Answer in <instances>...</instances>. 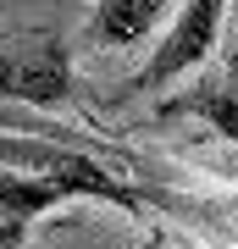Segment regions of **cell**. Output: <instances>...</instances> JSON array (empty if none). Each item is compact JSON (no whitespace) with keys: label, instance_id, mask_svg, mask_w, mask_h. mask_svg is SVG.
Segmentation results:
<instances>
[{"label":"cell","instance_id":"1","mask_svg":"<svg viewBox=\"0 0 238 249\" xmlns=\"http://www.w3.org/2000/svg\"><path fill=\"white\" fill-rule=\"evenodd\" d=\"M0 172H22L39 183H61L72 199H100L116 211H144V188L122 183V172H111L106 160L67 150V144H44V139H6L0 133Z\"/></svg>","mask_w":238,"mask_h":249},{"label":"cell","instance_id":"9","mask_svg":"<svg viewBox=\"0 0 238 249\" xmlns=\"http://www.w3.org/2000/svg\"><path fill=\"white\" fill-rule=\"evenodd\" d=\"M144 249H150V244H144Z\"/></svg>","mask_w":238,"mask_h":249},{"label":"cell","instance_id":"2","mask_svg":"<svg viewBox=\"0 0 238 249\" xmlns=\"http://www.w3.org/2000/svg\"><path fill=\"white\" fill-rule=\"evenodd\" d=\"M221 17H227V0H183L155 55L128 78V94H150L161 83H177L183 72H200L221 39Z\"/></svg>","mask_w":238,"mask_h":249},{"label":"cell","instance_id":"6","mask_svg":"<svg viewBox=\"0 0 238 249\" xmlns=\"http://www.w3.org/2000/svg\"><path fill=\"white\" fill-rule=\"evenodd\" d=\"M72 199L61 183H39V178H22V172H0V222L11 227H28L39 211Z\"/></svg>","mask_w":238,"mask_h":249},{"label":"cell","instance_id":"7","mask_svg":"<svg viewBox=\"0 0 238 249\" xmlns=\"http://www.w3.org/2000/svg\"><path fill=\"white\" fill-rule=\"evenodd\" d=\"M28 238V227H11V222H0V249H22Z\"/></svg>","mask_w":238,"mask_h":249},{"label":"cell","instance_id":"3","mask_svg":"<svg viewBox=\"0 0 238 249\" xmlns=\"http://www.w3.org/2000/svg\"><path fill=\"white\" fill-rule=\"evenodd\" d=\"M0 94L22 106L72 100V55L55 34H0Z\"/></svg>","mask_w":238,"mask_h":249},{"label":"cell","instance_id":"4","mask_svg":"<svg viewBox=\"0 0 238 249\" xmlns=\"http://www.w3.org/2000/svg\"><path fill=\"white\" fill-rule=\"evenodd\" d=\"M161 116H188L205 122L211 133H221L227 144H238V45H227L216 67H205L183 94L161 100Z\"/></svg>","mask_w":238,"mask_h":249},{"label":"cell","instance_id":"5","mask_svg":"<svg viewBox=\"0 0 238 249\" xmlns=\"http://www.w3.org/2000/svg\"><path fill=\"white\" fill-rule=\"evenodd\" d=\"M172 0H100L94 11H89V39L106 50H128L139 45V39L155 34V22L166 17Z\"/></svg>","mask_w":238,"mask_h":249},{"label":"cell","instance_id":"8","mask_svg":"<svg viewBox=\"0 0 238 249\" xmlns=\"http://www.w3.org/2000/svg\"><path fill=\"white\" fill-rule=\"evenodd\" d=\"M233 22H238V0H233Z\"/></svg>","mask_w":238,"mask_h":249}]
</instances>
